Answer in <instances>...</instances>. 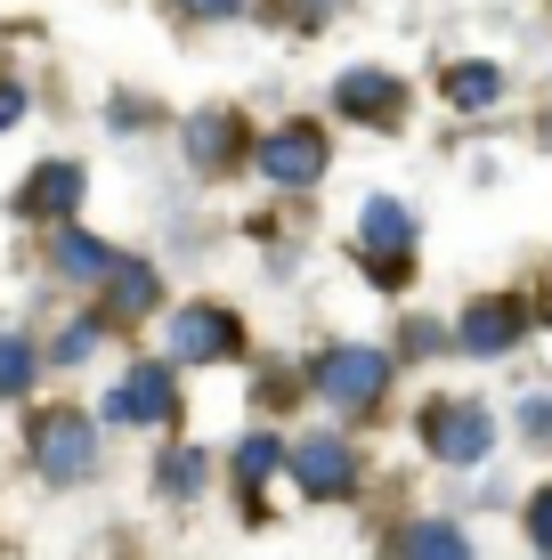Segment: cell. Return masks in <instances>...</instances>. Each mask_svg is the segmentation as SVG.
Instances as JSON below:
<instances>
[{
  "instance_id": "obj_18",
  "label": "cell",
  "mask_w": 552,
  "mask_h": 560,
  "mask_svg": "<svg viewBox=\"0 0 552 560\" xmlns=\"http://www.w3.org/2000/svg\"><path fill=\"white\" fill-rule=\"evenodd\" d=\"M33 341L25 334H0V398H16V390H33Z\"/></svg>"
},
{
  "instance_id": "obj_12",
  "label": "cell",
  "mask_w": 552,
  "mask_h": 560,
  "mask_svg": "<svg viewBox=\"0 0 552 560\" xmlns=\"http://www.w3.org/2000/svg\"><path fill=\"white\" fill-rule=\"evenodd\" d=\"M73 203H82V163H42L16 196V211H33V220H66Z\"/></svg>"
},
{
  "instance_id": "obj_20",
  "label": "cell",
  "mask_w": 552,
  "mask_h": 560,
  "mask_svg": "<svg viewBox=\"0 0 552 560\" xmlns=\"http://www.w3.org/2000/svg\"><path fill=\"white\" fill-rule=\"evenodd\" d=\"M528 545H537V552L552 560V488H537V495H528Z\"/></svg>"
},
{
  "instance_id": "obj_2",
  "label": "cell",
  "mask_w": 552,
  "mask_h": 560,
  "mask_svg": "<svg viewBox=\"0 0 552 560\" xmlns=\"http://www.w3.org/2000/svg\"><path fill=\"white\" fill-rule=\"evenodd\" d=\"M252 171L277 187H317V171H326V130L317 122H284L269 139L252 147Z\"/></svg>"
},
{
  "instance_id": "obj_6",
  "label": "cell",
  "mask_w": 552,
  "mask_h": 560,
  "mask_svg": "<svg viewBox=\"0 0 552 560\" xmlns=\"http://www.w3.org/2000/svg\"><path fill=\"white\" fill-rule=\"evenodd\" d=\"M520 334H528V301L488 293V301H471V308H463V334H455V341H463L471 358H504Z\"/></svg>"
},
{
  "instance_id": "obj_13",
  "label": "cell",
  "mask_w": 552,
  "mask_h": 560,
  "mask_svg": "<svg viewBox=\"0 0 552 560\" xmlns=\"http://www.w3.org/2000/svg\"><path fill=\"white\" fill-rule=\"evenodd\" d=\"M357 236H366L374 260H398V253H407V236H414V220H407V203H398V196H374L366 220H357Z\"/></svg>"
},
{
  "instance_id": "obj_9",
  "label": "cell",
  "mask_w": 552,
  "mask_h": 560,
  "mask_svg": "<svg viewBox=\"0 0 552 560\" xmlns=\"http://www.w3.org/2000/svg\"><path fill=\"white\" fill-rule=\"evenodd\" d=\"M244 147H252V139H244V122H236L227 106H212V114H196V122H187V163H196V171H227Z\"/></svg>"
},
{
  "instance_id": "obj_21",
  "label": "cell",
  "mask_w": 552,
  "mask_h": 560,
  "mask_svg": "<svg viewBox=\"0 0 552 560\" xmlns=\"http://www.w3.org/2000/svg\"><path fill=\"white\" fill-rule=\"evenodd\" d=\"M90 350H98V317H90V325H73V334L57 341V365H82Z\"/></svg>"
},
{
  "instance_id": "obj_17",
  "label": "cell",
  "mask_w": 552,
  "mask_h": 560,
  "mask_svg": "<svg viewBox=\"0 0 552 560\" xmlns=\"http://www.w3.org/2000/svg\"><path fill=\"white\" fill-rule=\"evenodd\" d=\"M277 463H293V455H284V447H277L269 431H252V439H244V447H236V479H244V495H252L260 479L277 471Z\"/></svg>"
},
{
  "instance_id": "obj_24",
  "label": "cell",
  "mask_w": 552,
  "mask_h": 560,
  "mask_svg": "<svg viewBox=\"0 0 552 560\" xmlns=\"http://www.w3.org/2000/svg\"><path fill=\"white\" fill-rule=\"evenodd\" d=\"M544 130H552V122H544Z\"/></svg>"
},
{
  "instance_id": "obj_1",
  "label": "cell",
  "mask_w": 552,
  "mask_h": 560,
  "mask_svg": "<svg viewBox=\"0 0 552 560\" xmlns=\"http://www.w3.org/2000/svg\"><path fill=\"white\" fill-rule=\"evenodd\" d=\"M33 471L49 479V488H73V479H90L98 471V431H90L82 415H42L33 422Z\"/></svg>"
},
{
  "instance_id": "obj_8",
  "label": "cell",
  "mask_w": 552,
  "mask_h": 560,
  "mask_svg": "<svg viewBox=\"0 0 552 560\" xmlns=\"http://www.w3.org/2000/svg\"><path fill=\"white\" fill-rule=\"evenodd\" d=\"M171 398H179V390H171V365H130V374L106 390V415L114 422H163Z\"/></svg>"
},
{
  "instance_id": "obj_16",
  "label": "cell",
  "mask_w": 552,
  "mask_h": 560,
  "mask_svg": "<svg viewBox=\"0 0 552 560\" xmlns=\"http://www.w3.org/2000/svg\"><path fill=\"white\" fill-rule=\"evenodd\" d=\"M49 260L57 268H66V277H114V260H122V253H106V244L98 236H82V228H57V244H49Z\"/></svg>"
},
{
  "instance_id": "obj_19",
  "label": "cell",
  "mask_w": 552,
  "mask_h": 560,
  "mask_svg": "<svg viewBox=\"0 0 552 560\" xmlns=\"http://www.w3.org/2000/svg\"><path fill=\"white\" fill-rule=\"evenodd\" d=\"M203 488V455L196 447H171L163 455V495H196Z\"/></svg>"
},
{
  "instance_id": "obj_10",
  "label": "cell",
  "mask_w": 552,
  "mask_h": 560,
  "mask_svg": "<svg viewBox=\"0 0 552 560\" xmlns=\"http://www.w3.org/2000/svg\"><path fill=\"white\" fill-rule=\"evenodd\" d=\"M383 560H471V536L455 520H407L383 545Z\"/></svg>"
},
{
  "instance_id": "obj_22",
  "label": "cell",
  "mask_w": 552,
  "mask_h": 560,
  "mask_svg": "<svg viewBox=\"0 0 552 560\" xmlns=\"http://www.w3.org/2000/svg\"><path fill=\"white\" fill-rule=\"evenodd\" d=\"M16 114H25V90H16V82H9V73H0V130H9V122H16Z\"/></svg>"
},
{
  "instance_id": "obj_14",
  "label": "cell",
  "mask_w": 552,
  "mask_h": 560,
  "mask_svg": "<svg viewBox=\"0 0 552 560\" xmlns=\"http://www.w3.org/2000/svg\"><path fill=\"white\" fill-rule=\"evenodd\" d=\"M155 301H163V284H155V268H146V260H122L106 277V308H114V317H146Z\"/></svg>"
},
{
  "instance_id": "obj_4",
  "label": "cell",
  "mask_w": 552,
  "mask_h": 560,
  "mask_svg": "<svg viewBox=\"0 0 552 560\" xmlns=\"http://www.w3.org/2000/svg\"><path fill=\"white\" fill-rule=\"evenodd\" d=\"M374 390H390V358H383V350L341 341V350L317 358V398H333V407H366Z\"/></svg>"
},
{
  "instance_id": "obj_11",
  "label": "cell",
  "mask_w": 552,
  "mask_h": 560,
  "mask_svg": "<svg viewBox=\"0 0 552 560\" xmlns=\"http://www.w3.org/2000/svg\"><path fill=\"white\" fill-rule=\"evenodd\" d=\"M333 106L341 114H357V122H390L398 106H407V90L390 82V73H374V66H357V73H341V90H333Z\"/></svg>"
},
{
  "instance_id": "obj_7",
  "label": "cell",
  "mask_w": 552,
  "mask_h": 560,
  "mask_svg": "<svg viewBox=\"0 0 552 560\" xmlns=\"http://www.w3.org/2000/svg\"><path fill=\"white\" fill-rule=\"evenodd\" d=\"M293 479L317 495V504H341V495L357 488V455L341 447V439H301L293 447Z\"/></svg>"
},
{
  "instance_id": "obj_15",
  "label": "cell",
  "mask_w": 552,
  "mask_h": 560,
  "mask_svg": "<svg viewBox=\"0 0 552 560\" xmlns=\"http://www.w3.org/2000/svg\"><path fill=\"white\" fill-rule=\"evenodd\" d=\"M439 90H447V106H496L504 98V73L488 66V57H463V66L439 73Z\"/></svg>"
},
{
  "instance_id": "obj_23",
  "label": "cell",
  "mask_w": 552,
  "mask_h": 560,
  "mask_svg": "<svg viewBox=\"0 0 552 560\" xmlns=\"http://www.w3.org/2000/svg\"><path fill=\"white\" fill-rule=\"evenodd\" d=\"M179 9H196V16H236L244 0H179Z\"/></svg>"
},
{
  "instance_id": "obj_5",
  "label": "cell",
  "mask_w": 552,
  "mask_h": 560,
  "mask_svg": "<svg viewBox=\"0 0 552 560\" xmlns=\"http://www.w3.org/2000/svg\"><path fill=\"white\" fill-rule=\"evenodd\" d=\"M236 317L227 308H212V301H196V308H179L171 317V358L179 365H220V358H236Z\"/></svg>"
},
{
  "instance_id": "obj_3",
  "label": "cell",
  "mask_w": 552,
  "mask_h": 560,
  "mask_svg": "<svg viewBox=\"0 0 552 560\" xmlns=\"http://www.w3.org/2000/svg\"><path fill=\"white\" fill-rule=\"evenodd\" d=\"M423 439H431V455H447V463H480V455H496V415L471 407V398H439V407L423 415Z\"/></svg>"
}]
</instances>
